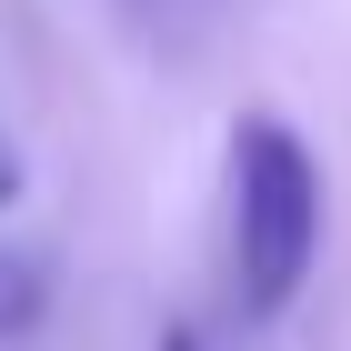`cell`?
<instances>
[{
  "instance_id": "6da1fadb",
  "label": "cell",
  "mask_w": 351,
  "mask_h": 351,
  "mask_svg": "<svg viewBox=\"0 0 351 351\" xmlns=\"http://www.w3.org/2000/svg\"><path fill=\"white\" fill-rule=\"evenodd\" d=\"M322 261V161L281 110L231 121V291L251 322L291 311V291Z\"/></svg>"
},
{
  "instance_id": "277c9868",
  "label": "cell",
  "mask_w": 351,
  "mask_h": 351,
  "mask_svg": "<svg viewBox=\"0 0 351 351\" xmlns=\"http://www.w3.org/2000/svg\"><path fill=\"white\" fill-rule=\"evenodd\" d=\"M161 351H211V341H201L191 322H171V331H161Z\"/></svg>"
},
{
  "instance_id": "3957f363",
  "label": "cell",
  "mask_w": 351,
  "mask_h": 351,
  "mask_svg": "<svg viewBox=\"0 0 351 351\" xmlns=\"http://www.w3.org/2000/svg\"><path fill=\"white\" fill-rule=\"evenodd\" d=\"M21 201V151H10V131H0V211Z\"/></svg>"
},
{
  "instance_id": "7a4b0ae2",
  "label": "cell",
  "mask_w": 351,
  "mask_h": 351,
  "mask_svg": "<svg viewBox=\"0 0 351 351\" xmlns=\"http://www.w3.org/2000/svg\"><path fill=\"white\" fill-rule=\"evenodd\" d=\"M40 311H51V261L21 251V241H0V341H21Z\"/></svg>"
}]
</instances>
